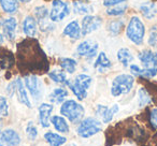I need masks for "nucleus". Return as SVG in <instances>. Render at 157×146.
I'll return each mask as SVG.
<instances>
[{"mask_svg": "<svg viewBox=\"0 0 157 146\" xmlns=\"http://www.w3.org/2000/svg\"><path fill=\"white\" fill-rule=\"evenodd\" d=\"M17 66L21 72L38 74L48 71V60L39 42L28 38L17 44Z\"/></svg>", "mask_w": 157, "mask_h": 146, "instance_id": "obj_1", "label": "nucleus"}, {"mask_svg": "<svg viewBox=\"0 0 157 146\" xmlns=\"http://www.w3.org/2000/svg\"><path fill=\"white\" fill-rule=\"evenodd\" d=\"M126 35L127 38L136 45H141L143 43L144 36H145V27L138 16H132L130 18L126 29Z\"/></svg>", "mask_w": 157, "mask_h": 146, "instance_id": "obj_2", "label": "nucleus"}, {"mask_svg": "<svg viewBox=\"0 0 157 146\" xmlns=\"http://www.w3.org/2000/svg\"><path fill=\"white\" fill-rule=\"evenodd\" d=\"M92 84V77L87 74H78L74 81L67 82L70 90L78 100H84L87 96V89Z\"/></svg>", "mask_w": 157, "mask_h": 146, "instance_id": "obj_3", "label": "nucleus"}, {"mask_svg": "<svg viewBox=\"0 0 157 146\" xmlns=\"http://www.w3.org/2000/svg\"><path fill=\"white\" fill-rule=\"evenodd\" d=\"M135 79L130 74H120L113 80L111 87V94L114 97L126 95L132 89Z\"/></svg>", "mask_w": 157, "mask_h": 146, "instance_id": "obj_4", "label": "nucleus"}, {"mask_svg": "<svg viewBox=\"0 0 157 146\" xmlns=\"http://www.w3.org/2000/svg\"><path fill=\"white\" fill-rule=\"evenodd\" d=\"M138 58L143 65L146 79L157 75V53L152 50H143L138 54Z\"/></svg>", "mask_w": 157, "mask_h": 146, "instance_id": "obj_5", "label": "nucleus"}, {"mask_svg": "<svg viewBox=\"0 0 157 146\" xmlns=\"http://www.w3.org/2000/svg\"><path fill=\"white\" fill-rule=\"evenodd\" d=\"M60 113L71 122H78L83 118L84 109L74 100H67L61 104Z\"/></svg>", "mask_w": 157, "mask_h": 146, "instance_id": "obj_6", "label": "nucleus"}, {"mask_svg": "<svg viewBox=\"0 0 157 146\" xmlns=\"http://www.w3.org/2000/svg\"><path fill=\"white\" fill-rule=\"evenodd\" d=\"M101 130H102V127H101V122L98 119L93 117H87L84 118L80 122L78 129H76V132H78V135H80L81 137L87 139V137L97 134Z\"/></svg>", "mask_w": 157, "mask_h": 146, "instance_id": "obj_7", "label": "nucleus"}, {"mask_svg": "<svg viewBox=\"0 0 157 146\" xmlns=\"http://www.w3.org/2000/svg\"><path fill=\"white\" fill-rule=\"evenodd\" d=\"M70 13V9L63 0H53L50 20L52 22H61Z\"/></svg>", "mask_w": 157, "mask_h": 146, "instance_id": "obj_8", "label": "nucleus"}, {"mask_svg": "<svg viewBox=\"0 0 157 146\" xmlns=\"http://www.w3.org/2000/svg\"><path fill=\"white\" fill-rule=\"evenodd\" d=\"M102 25V18L97 15H86L82 20V36H87L94 32Z\"/></svg>", "mask_w": 157, "mask_h": 146, "instance_id": "obj_9", "label": "nucleus"}, {"mask_svg": "<svg viewBox=\"0 0 157 146\" xmlns=\"http://www.w3.org/2000/svg\"><path fill=\"white\" fill-rule=\"evenodd\" d=\"M35 15H36V21L39 24L40 29L42 31H50L53 30L55 28L54 25H52L48 22V11L46 9V7L40 6L35 9Z\"/></svg>", "mask_w": 157, "mask_h": 146, "instance_id": "obj_10", "label": "nucleus"}, {"mask_svg": "<svg viewBox=\"0 0 157 146\" xmlns=\"http://www.w3.org/2000/svg\"><path fill=\"white\" fill-rule=\"evenodd\" d=\"M125 134L129 137V139L133 140L137 143H144L147 140V134H146L145 130L142 127H140L138 124H131L125 128L124 130Z\"/></svg>", "mask_w": 157, "mask_h": 146, "instance_id": "obj_11", "label": "nucleus"}, {"mask_svg": "<svg viewBox=\"0 0 157 146\" xmlns=\"http://www.w3.org/2000/svg\"><path fill=\"white\" fill-rule=\"evenodd\" d=\"M25 86L30 92L35 100H39L41 97V88H40V82L36 74H27L24 77Z\"/></svg>", "mask_w": 157, "mask_h": 146, "instance_id": "obj_12", "label": "nucleus"}, {"mask_svg": "<svg viewBox=\"0 0 157 146\" xmlns=\"http://www.w3.org/2000/svg\"><path fill=\"white\" fill-rule=\"evenodd\" d=\"M97 50H98L97 42H93L92 40H86V41H83L78 44L76 47V53L80 56L93 58L94 56H96Z\"/></svg>", "mask_w": 157, "mask_h": 146, "instance_id": "obj_13", "label": "nucleus"}, {"mask_svg": "<svg viewBox=\"0 0 157 146\" xmlns=\"http://www.w3.org/2000/svg\"><path fill=\"white\" fill-rule=\"evenodd\" d=\"M16 28H17V21L15 17H9L3 21L2 26V35L7 38L9 41H13L16 37Z\"/></svg>", "mask_w": 157, "mask_h": 146, "instance_id": "obj_14", "label": "nucleus"}, {"mask_svg": "<svg viewBox=\"0 0 157 146\" xmlns=\"http://www.w3.org/2000/svg\"><path fill=\"white\" fill-rule=\"evenodd\" d=\"M116 112H118V105L114 104L112 107H108L105 105H97L96 107V115L99 118H101L105 124L110 122L113 119V116L115 115Z\"/></svg>", "mask_w": 157, "mask_h": 146, "instance_id": "obj_15", "label": "nucleus"}, {"mask_svg": "<svg viewBox=\"0 0 157 146\" xmlns=\"http://www.w3.org/2000/svg\"><path fill=\"white\" fill-rule=\"evenodd\" d=\"M53 105L50 103H42L39 107V120L43 128H48L51 122V114L53 112Z\"/></svg>", "mask_w": 157, "mask_h": 146, "instance_id": "obj_16", "label": "nucleus"}, {"mask_svg": "<svg viewBox=\"0 0 157 146\" xmlns=\"http://www.w3.org/2000/svg\"><path fill=\"white\" fill-rule=\"evenodd\" d=\"M1 137L6 146H18L21 143L20 134L13 129H6L1 131Z\"/></svg>", "mask_w": 157, "mask_h": 146, "instance_id": "obj_17", "label": "nucleus"}, {"mask_svg": "<svg viewBox=\"0 0 157 146\" xmlns=\"http://www.w3.org/2000/svg\"><path fill=\"white\" fill-rule=\"evenodd\" d=\"M15 63V57L13 53L8 48L0 47V68L1 69H10Z\"/></svg>", "mask_w": 157, "mask_h": 146, "instance_id": "obj_18", "label": "nucleus"}, {"mask_svg": "<svg viewBox=\"0 0 157 146\" xmlns=\"http://www.w3.org/2000/svg\"><path fill=\"white\" fill-rule=\"evenodd\" d=\"M37 21L33 16L28 15L24 18L23 21V25H22V28H23V32L29 38H33L36 37L37 35Z\"/></svg>", "mask_w": 157, "mask_h": 146, "instance_id": "obj_19", "label": "nucleus"}, {"mask_svg": "<svg viewBox=\"0 0 157 146\" xmlns=\"http://www.w3.org/2000/svg\"><path fill=\"white\" fill-rule=\"evenodd\" d=\"M15 82H16V95H17V98H18V100H20V102L23 103L24 105H26L27 107H31V103L28 98V95H27L25 84L23 83V81L20 77L16 79Z\"/></svg>", "mask_w": 157, "mask_h": 146, "instance_id": "obj_20", "label": "nucleus"}, {"mask_svg": "<svg viewBox=\"0 0 157 146\" xmlns=\"http://www.w3.org/2000/svg\"><path fill=\"white\" fill-rule=\"evenodd\" d=\"M63 35L74 40L80 39L82 36V30H81L80 25H78V23L76 22V21L70 22L69 24L65 27V29H63Z\"/></svg>", "mask_w": 157, "mask_h": 146, "instance_id": "obj_21", "label": "nucleus"}, {"mask_svg": "<svg viewBox=\"0 0 157 146\" xmlns=\"http://www.w3.org/2000/svg\"><path fill=\"white\" fill-rule=\"evenodd\" d=\"M44 139L50 144V146H61L67 142V139L65 137H61V135L53 132H46L44 134Z\"/></svg>", "mask_w": 157, "mask_h": 146, "instance_id": "obj_22", "label": "nucleus"}, {"mask_svg": "<svg viewBox=\"0 0 157 146\" xmlns=\"http://www.w3.org/2000/svg\"><path fill=\"white\" fill-rule=\"evenodd\" d=\"M94 67L96 68V69H98L100 72H102L107 69H110V68L112 67V63H111V61L109 60V58L107 57V55L103 52H101L100 54L98 55V57H97L96 61H95Z\"/></svg>", "mask_w": 157, "mask_h": 146, "instance_id": "obj_23", "label": "nucleus"}, {"mask_svg": "<svg viewBox=\"0 0 157 146\" xmlns=\"http://www.w3.org/2000/svg\"><path fill=\"white\" fill-rule=\"evenodd\" d=\"M51 122L53 124L54 128L56 129L57 131H59V132H61V133L69 132V130H70L69 126H68L67 122H66L63 117L55 115V116H53V117H51Z\"/></svg>", "mask_w": 157, "mask_h": 146, "instance_id": "obj_24", "label": "nucleus"}, {"mask_svg": "<svg viewBox=\"0 0 157 146\" xmlns=\"http://www.w3.org/2000/svg\"><path fill=\"white\" fill-rule=\"evenodd\" d=\"M139 10L141 12V14L147 20H152L155 16V13H156V7H155L154 2H145L142 3L139 7Z\"/></svg>", "mask_w": 157, "mask_h": 146, "instance_id": "obj_25", "label": "nucleus"}, {"mask_svg": "<svg viewBox=\"0 0 157 146\" xmlns=\"http://www.w3.org/2000/svg\"><path fill=\"white\" fill-rule=\"evenodd\" d=\"M59 66L63 70H65L66 72L72 74L74 73L76 70V61L72 58H67V57H63V58H60L59 59Z\"/></svg>", "mask_w": 157, "mask_h": 146, "instance_id": "obj_26", "label": "nucleus"}, {"mask_svg": "<svg viewBox=\"0 0 157 146\" xmlns=\"http://www.w3.org/2000/svg\"><path fill=\"white\" fill-rule=\"evenodd\" d=\"M73 9L76 14H90L93 11V8L90 5L86 3L83 0H74Z\"/></svg>", "mask_w": 157, "mask_h": 146, "instance_id": "obj_27", "label": "nucleus"}, {"mask_svg": "<svg viewBox=\"0 0 157 146\" xmlns=\"http://www.w3.org/2000/svg\"><path fill=\"white\" fill-rule=\"evenodd\" d=\"M0 5L8 14H13L18 10V0H0Z\"/></svg>", "mask_w": 157, "mask_h": 146, "instance_id": "obj_28", "label": "nucleus"}, {"mask_svg": "<svg viewBox=\"0 0 157 146\" xmlns=\"http://www.w3.org/2000/svg\"><path fill=\"white\" fill-rule=\"evenodd\" d=\"M117 58H118V61H120L124 67H128L131 61L133 60L132 55H131V53L128 51V48H121L117 52Z\"/></svg>", "mask_w": 157, "mask_h": 146, "instance_id": "obj_29", "label": "nucleus"}, {"mask_svg": "<svg viewBox=\"0 0 157 146\" xmlns=\"http://www.w3.org/2000/svg\"><path fill=\"white\" fill-rule=\"evenodd\" d=\"M68 96V92L63 88H56L50 95V100L54 103H61L63 102L65 98Z\"/></svg>", "mask_w": 157, "mask_h": 146, "instance_id": "obj_30", "label": "nucleus"}, {"mask_svg": "<svg viewBox=\"0 0 157 146\" xmlns=\"http://www.w3.org/2000/svg\"><path fill=\"white\" fill-rule=\"evenodd\" d=\"M48 77L51 80H53L54 82L58 84H67V75L63 71L61 70H53L48 73Z\"/></svg>", "mask_w": 157, "mask_h": 146, "instance_id": "obj_31", "label": "nucleus"}, {"mask_svg": "<svg viewBox=\"0 0 157 146\" xmlns=\"http://www.w3.org/2000/svg\"><path fill=\"white\" fill-rule=\"evenodd\" d=\"M123 28H124V23L121 20H116V21H112L109 23L108 25V30L111 33L112 36H118L122 32Z\"/></svg>", "mask_w": 157, "mask_h": 146, "instance_id": "obj_32", "label": "nucleus"}, {"mask_svg": "<svg viewBox=\"0 0 157 146\" xmlns=\"http://www.w3.org/2000/svg\"><path fill=\"white\" fill-rule=\"evenodd\" d=\"M138 98H139V107H143L145 105H147L148 103L152 101L150 94L147 92V90L145 89V87H141L138 90Z\"/></svg>", "mask_w": 157, "mask_h": 146, "instance_id": "obj_33", "label": "nucleus"}, {"mask_svg": "<svg viewBox=\"0 0 157 146\" xmlns=\"http://www.w3.org/2000/svg\"><path fill=\"white\" fill-rule=\"evenodd\" d=\"M140 79H142V77H140ZM143 80L146 82L145 89L150 94L152 101L157 105V83H155V82H148L147 79H143Z\"/></svg>", "mask_w": 157, "mask_h": 146, "instance_id": "obj_34", "label": "nucleus"}, {"mask_svg": "<svg viewBox=\"0 0 157 146\" xmlns=\"http://www.w3.org/2000/svg\"><path fill=\"white\" fill-rule=\"evenodd\" d=\"M127 9V6L123 3H120V5L113 6V7H110L107 9V14L109 16H118L122 15Z\"/></svg>", "mask_w": 157, "mask_h": 146, "instance_id": "obj_35", "label": "nucleus"}, {"mask_svg": "<svg viewBox=\"0 0 157 146\" xmlns=\"http://www.w3.org/2000/svg\"><path fill=\"white\" fill-rule=\"evenodd\" d=\"M9 115V104L5 97L0 96V117H7Z\"/></svg>", "mask_w": 157, "mask_h": 146, "instance_id": "obj_36", "label": "nucleus"}, {"mask_svg": "<svg viewBox=\"0 0 157 146\" xmlns=\"http://www.w3.org/2000/svg\"><path fill=\"white\" fill-rule=\"evenodd\" d=\"M26 134L30 140H35L38 137V129L33 122H29L26 127Z\"/></svg>", "mask_w": 157, "mask_h": 146, "instance_id": "obj_37", "label": "nucleus"}, {"mask_svg": "<svg viewBox=\"0 0 157 146\" xmlns=\"http://www.w3.org/2000/svg\"><path fill=\"white\" fill-rule=\"evenodd\" d=\"M148 122L154 130H157V109L151 110L150 115H148Z\"/></svg>", "mask_w": 157, "mask_h": 146, "instance_id": "obj_38", "label": "nucleus"}, {"mask_svg": "<svg viewBox=\"0 0 157 146\" xmlns=\"http://www.w3.org/2000/svg\"><path fill=\"white\" fill-rule=\"evenodd\" d=\"M148 44L153 47H157V28L151 30L150 38H148Z\"/></svg>", "mask_w": 157, "mask_h": 146, "instance_id": "obj_39", "label": "nucleus"}, {"mask_svg": "<svg viewBox=\"0 0 157 146\" xmlns=\"http://www.w3.org/2000/svg\"><path fill=\"white\" fill-rule=\"evenodd\" d=\"M16 92V82H11L7 87V94L9 97H12Z\"/></svg>", "mask_w": 157, "mask_h": 146, "instance_id": "obj_40", "label": "nucleus"}, {"mask_svg": "<svg viewBox=\"0 0 157 146\" xmlns=\"http://www.w3.org/2000/svg\"><path fill=\"white\" fill-rule=\"evenodd\" d=\"M126 0H103V5L105 7H113V6H116V5H120V3H123L125 2Z\"/></svg>", "mask_w": 157, "mask_h": 146, "instance_id": "obj_41", "label": "nucleus"}, {"mask_svg": "<svg viewBox=\"0 0 157 146\" xmlns=\"http://www.w3.org/2000/svg\"><path fill=\"white\" fill-rule=\"evenodd\" d=\"M2 23H3V20L2 17H0V29H1V26H2ZM3 42V35L2 32H1V30H0V44Z\"/></svg>", "mask_w": 157, "mask_h": 146, "instance_id": "obj_42", "label": "nucleus"}, {"mask_svg": "<svg viewBox=\"0 0 157 146\" xmlns=\"http://www.w3.org/2000/svg\"><path fill=\"white\" fill-rule=\"evenodd\" d=\"M142 146H157V140H154L152 141V143H147V144H144Z\"/></svg>", "mask_w": 157, "mask_h": 146, "instance_id": "obj_43", "label": "nucleus"}, {"mask_svg": "<svg viewBox=\"0 0 157 146\" xmlns=\"http://www.w3.org/2000/svg\"><path fill=\"white\" fill-rule=\"evenodd\" d=\"M0 146H6V144L2 141V137H1V130H0Z\"/></svg>", "mask_w": 157, "mask_h": 146, "instance_id": "obj_44", "label": "nucleus"}, {"mask_svg": "<svg viewBox=\"0 0 157 146\" xmlns=\"http://www.w3.org/2000/svg\"><path fill=\"white\" fill-rule=\"evenodd\" d=\"M20 1H22V2H24V3H28V2H30L31 0H20Z\"/></svg>", "mask_w": 157, "mask_h": 146, "instance_id": "obj_45", "label": "nucleus"}, {"mask_svg": "<svg viewBox=\"0 0 157 146\" xmlns=\"http://www.w3.org/2000/svg\"><path fill=\"white\" fill-rule=\"evenodd\" d=\"M68 146H75V145H74V144H71V145H68Z\"/></svg>", "mask_w": 157, "mask_h": 146, "instance_id": "obj_46", "label": "nucleus"}, {"mask_svg": "<svg viewBox=\"0 0 157 146\" xmlns=\"http://www.w3.org/2000/svg\"><path fill=\"white\" fill-rule=\"evenodd\" d=\"M0 122H1V117H0Z\"/></svg>", "mask_w": 157, "mask_h": 146, "instance_id": "obj_47", "label": "nucleus"}]
</instances>
